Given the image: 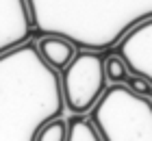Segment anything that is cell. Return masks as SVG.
I'll return each instance as SVG.
<instances>
[{
	"instance_id": "6",
	"label": "cell",
	"mask_w": 152,
	"mask_h": 141,
	"mask_svg": "<svg viewBox=\"0 0 152 141\" xmlns=\"http://www.w3.org/2000/svg\"><path fill=\"white\" fill-rule=\"evenodd\" d=\"M35 44H37V48H39V54L44 56V61H46L50 67L59 69V72H63V69L76 59V54H78L76 46L72 44L70 39L57 37V35H46V37H39Z\"/></svg>"
},
{
	"instance_id": "10",
	"label": "cell",
	"mask_w": 152,
	"mask_h": 141,
	"mask_svg": "<svg viewBox=\"0 0 152 141\" xmlns=\"http://www.w3.org/2000/svg\"><path fill=\"white\" fill-rule=\"evenodd\" d=\"M124 85H126L128 89H133L135 94L143 96V98H152V83H150V80H146V78H141V76L130 74Z\"/></svg>"
},
{
	"instance_id": "9",
	"label": "cell",
	"mask_w": 152,
	"mask_h": 141,
	"mask_svg": "<svg viewBox=\"0 0 152 141\" xmlns=\"http://www.w3.org/2000/svg\"><path fill=\"white\" fill-rule=\"evenodd\" d=\"M67 135H70V122L65 117H57L39 130L37 141H67Z\"/></svg>"
},
{
	"instance_id": "1",
	"label": "cell",
	"mask_w": 152,
	"mask_h": 141,
	"mask_svg": "<svg viewBox=\"0 0 152 141\" xmlns=\"http://www.w3.org/2000/svg\"><path fill=\"white\" fill-rule=\"evenodd\" d=\"M65 111L61 72L44 61L35 39L0 54V141H37Z\"/></svg>"
},
{
	"instance_id": "2",
	"label": "cell",
	"mask_w": 152,
	"mask_h": 141,
	"mask_svg": "<svg viewBox=\"0 0 152 141\" xmlns=\"http://www.w3.org/2000/svg\"><path fill=\"white\" fill-rule=\"evenodd\" d=\"M102 141H152V98H143L124 83L109 85L89 113Z\"/></svg>"
},
{
	"instance_id": "5",
	"label": "cell",
	"mask_w": 152,
	"mask_h": 141,
	"mask_svg": "<svg viewBox=\"0 0 152 141\" xmlns=\"http://www.w3.org/2000/svg\"><path fill=\"white\" fill-rule=\"evenodd\" d=\"M31 31L26 0H0V54L31 41Z\"/></svg>"
},
{
	"instance_id": "3",
	"label": "cell",
	"mask_w": 152,
	"mask_h": 141,
	"mask_svg": "<svg viewBox=\"0 0 152 141\" xmlns=\"http://www.w3.org/2000/svg\"><path fill=\"white\" fill-rule=\"evenodd\" d=\"M104 54L94 50H83L61 72L65 109L74 115H89L109 89L104 72Z\"/></svg>"
},
{
	"instance_id": "8",
	"label": "cell",
	"mask_w": 152,
	"mask_h": 141,
	"mask_svg": "<svg viewBox=\"0 0 152 141\" xmlns=\"http://www.w3.org/2000/svg\"><path fill=\"white\" fill-rule=\"evenodd\" d=\"M104 72H107V78L111 85H120V83H126V78L130 76V69L126 65V61L122 59L120 54H107L104 59Z\"/></svg>"
},
{
	"instance_id": "7",
	"label": "cell",
	"mask_w": 152,
	"mask_h": 141,
	"mask_svg": "<svg viewBox=\"0 0 152 141\" xmlns=\"http://www.w3.org/2000/svg\"><path fill=\"white\" fill-rule=\"evenodd\" d=\"M70 122V135L67 141H102L98 128L89 119V115H74L67 119Z\"/></svg>"
},
{
	"instance_id": "4",
	"label": "cell",
	"mask_w": 152,
	"mask_h": 141,
	"mask_svg": "<svg viewBox=\"0 0 152 141\" xmlns=\"http://www.w3.org/2000/svg\"><path fill=\"white\" fill-rule=\"evenodd\" d=\"M115 54L126 61L130 74L152 83V20L135 26L120 41Z\"/></svg>"
}]
</instances>
